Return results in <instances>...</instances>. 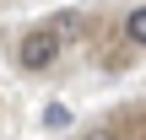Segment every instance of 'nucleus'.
Instances as JSON below:
<instances>
[{"label": "nucleus", "instance_id": "1", "mask_svg": "<svg viewBox=\"0 0 146 140\" xmlns=\"http://www.w3.org/2000/svg\"><path fill=\"white\" fill-rule=\"evenodd\" d=\"M16 59H22V70H49V65L60 59V27H33V32L22 38Z\"/></svg>", "mask_w": 146, "mask_h": 140}, {"label": "nucleus", "instance_id": "2", "mask_svg": "<svg viewBox=\"0 0 146 140\" xmlns=\"http://www.w3.org/2000/svg\"><path fill=\"white\" fill-rule=\"evenodd\" d=\"M119 32H125L135 49H146V5H135V11L125 16V27H119Z\"/></svg>", "mask_w": 146, "mask_h": 140}, {"label": "nucleus", "instance_id": "3", "mask_svg": "<svg viewBox=\"0 0 146 140\" xmlns=\"http://www.w3.org/2000/svg\"><path fill=\"white\" fill-rule=\"evenodd\" d=\"M43 124H49V129H65V124H70V108H65V103H49V108H43Z\"/></svg>", "mask_w": 146, "mask_h": 140}, {"label": "nucleus", "instance_id": "4", "mask_svg": "<svg viewBox=\"0 0 146 140\" xmlns=\"http://www.w3.org/2000/svg\"><path fill=\"white\" fill-rule=\"evenodd\" d=\"M81 140H114V129H87Z\"/></svg>", "mask_w": 146, "mask_h": 140}]
</instances>
